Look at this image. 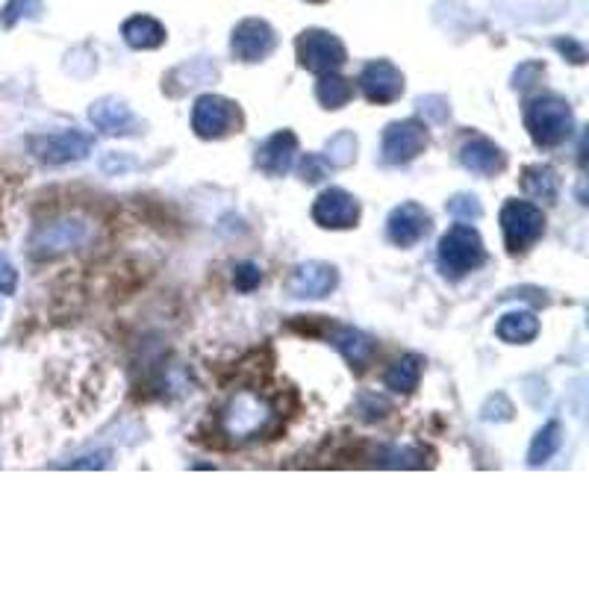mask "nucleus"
<instances>
[{
  "label": "nucleus",
  "instance_id": "nucleus-1",
  "mask_svg": "<svg viewBox=\"0 0 589 589\" xmlns=\"http://www.w3.org/2000/svg\"><path fill=\"white\" fill-rule=\"evenodd\" d=\"M277 425V410L274 404L268 401L266 395L260 392H251V389H242L236 392L221 416H218V433L224 436L227 445H245V442H254L260 436L271 433Z\"/></svg>",
  "mask_w": 589,
  "mask_h": 589
},
{
  "label": "nucleus",
  "instance_id": "nucleus-2",
  "mask_svg": "<svg viewBox=\"0 0 589 589\" xmlns=\"http://www.w3.org/2000/svg\"><path fill=\"white\" fill-rule=\"evenodd\" d=\"M436 260H439L442 274L451 277V280H460L469 271H478L486 263V248H483V239L478 236V230L469 227V224L448 227V233L439 239Z\"/></svg>",
  "mask_w": 589,
  "mask_h": 589
},
{
  "label": "nucleus",
  "instance_id": "nucleus-3",
  "mask_svg": "<svg viewBox=\"0 0 589 589\" xmlns=\"http://www.w3.org/2000/svg\"><path fill=\"white\" fill-rule=\"evenodd\" d=\"M525 127L531 133L539 148H557L563 145L572 130H575V115L569 104L563 98H554V95H545V98H536L525 109Z\"/></svg>",
  "mask_w": 589,
  "mask_h": 589
},
{
  "label": "nucleus",
  "instance_id": "nucleus-4",
  "mask_svg": "<svg viewBox=\"0 0 589 589\" xmlns=\"http://www.w3.org/2000/svg\"><path fill=\"white\" fill-rule=\"evenodd\" d=\"M501 230L510 254H522L534 248L545 233V215L528 201H507L501 210Z\"/></svg>",
  "mask_w": 589,
  "mask_h": 589
},
{
  "label": "nucleus",
  "instance_id": "nucleus-5",
  "mask_svg": "<svg viewBox=\"0 0 589 589\" xmlns=\"http://www.w3.org/2000/svg\"><path fill=\"white\" fill-rule=\"evenodd\" d=\"M295 51H298L301 68L316 71V74L336 71L345 65V45L327 30H304L295 42Z\"/></svg>",
  "mask_w": 589,
  "mask_h": 589
},
{
  "label": "nucleus",
  "instance_id": "nucleus-6",
  "mask_svg": "<svg viewBox=\"0 0 589 589\" xmlns=\"http://www.w3.org/2000/svg\"><path fill=\"white\" fill-rule=\"evenodd\" d=\"M428 148V127L416 118L395 121L383 130V160L389 165H407Z\"/></svg>",
  "mask_w": 589,
  "mask_h": 589
},
{
  "label": "nucleus",
  "instance_id": "nucleus-7",
  "mask_svg": "<svg viewBox=\"0 0 589 589\" xmlns=\"http://www.w3.org/2000/svg\"><path fill=\"white\" fill-rule=\"evenodd\" d=\"M33 154L48 165H65V162L86 160L95 148V139L83 130H62L51 136H36L30 139Z\"/></svg>",
  "mask_w": 589,
  "mask_h": 589
},
{
  "label": "nucleus",
  "instance_id": "nucleus-8",
  "mask_svg": "<svg viewBox=\"0 0 589 589\" xmlns=\"http://www.w3.org/2000/svg\"><path fill=\"white\" fill-rule=\"evenodd\" d=\"M239 127V109L221 95H201L192 107V130L201 139H221Z\"/></svg>",
  "mask_w": 589,
  "mask_h": 589
},
{
  "label": "nucleus",
  "instance_id": "nucleus-9",
  "mask_svg": "<svg viewBox=\"0 0 589 589\" xmlns=\"http://www.w3.org/2000/svg\"><path fill=\"white\" fill-rule=\"evenodd\" d=\"M313 218L327 230H348L360 221V201L345 189H324L313 204Z\"/></svg>",
  "mask_w": 589,
  "mask_h": 589
},
{
  "label": "nucleus",
  "instance_id": "nucleus-10",
  "mask_svg": "<svg viewBox=\"0 0 589 589\" xmlns=\"http://www.w3.org/2000/svg\"><path fill=\"white\" fill-rule=\"evenodd\" d=\"M360 89H363L366 101H372V104H392L404 95V74L392 62L375 59L363 68Z\"/></svg>",
  "mask_w": 589,
  "mask_h": 589
},
{
  "label": "nucleus",
  "instance_id": "nucleus-11",
  "mask_svg": "<svg viewBox=\"0 0 589 589\" xmlns=\"http://www.w3.org/2000/svg\"><path fill=\"white\" fill-rule=\"evenodd\" d=\"M430 230V215L425 213V207H419V204H401V207H395L392 215H389V221H386V236H389V242L392 245H398V248H413V245H419L425 236H428Z\"/></svg>",
  "mask_w": 589,
  "mask_h": 589
},
{
  "label": "nucleus",
  "instance_id": "nucleus-12",
  "mask_svg": "<svg viewBox=\"0 0 589 589\" xmlns=\"http://www.w3.org/2000/svg\"><path fill=\"white\" fill-rule=\"evenodd\" d=\"M277 45V36L274 30L268 27L266 21H257V18H248L242 24H236L233 30V56L242 59V62H263Z\"/></svg>",
  "mask_w": 589,
  "mask_h": 589
},
{
  "label": "nucleus",
  "instance_id": "nucleus-13",
  "mask_svg": "<svg viewBox=\"0 0 589 589\" xmlns=\"http://www.w3.org/2000/svg\"><path fill=\"white\" fill-rule=\"evenodd\" d=\"M339 283V274L336 268L327 266V263H304L292 271L289 277V295L292 298H324L336 289Z\"/></svg>",
  "mask_w": 589,
  "mask_h": 589
},
{
  "label": "nucleus",
  "instance_id": "nucleus-14",
  "mask_svg": "<svg viewBox=\"0 0 589 589\" xmlns=\"http://www.w3.org/2000/svg\"><path fill=\"white\" fill-rule=\"evenodd\" d=\"M86 239V224L83 221H56L42 227L33 236V257H56L68 248H77Z\"/></svg>",
  "mask_w": 589,
  "mask_h": 589
},
{
  "label": "nucleus",
  "instance_id": "nucleus-15",
  "mask_svg": "<svg viewBox=\"0 0 589 589\" xmlns=\"http://www.w3.org/2000/svg\"><path fill=\"white\" fill-rule=\"evenodd\" d=\"M298 154V136L292 130H277L257 148V168L266 171L268 177H283Z\"/></svg>",
  "mask_w": 589,
  "mask_h": 589
},
{
  "label": "nucleus",
  "instance_id": "nucleus-16",
  "mask_svg": "<svg viewBox=\"0 0 589 589\" xmlns=\"http://www.w3.org/2000/svg\"><path fill=\"white\" fill-rule=\"evenodd\" d=\"M89 118L98 130H104L109 136H130L136 133V115L130 112V107L118 98H104L98 104H92L89 109Z\"/></svg>",
  "mask_w": 589,
  "mask_h": 589
},
{
  "label": "nucleus",
  "instance_id": "nucleus-17",
  "mask_svg": "<svg viewBox=\"0 0 589 589\" xmlns=\"http://www.w3.org/2000/svg\"><path fill=\"white\" fill-rule=\"evenodd\" d=\"M460 162H463V168H469L472 174H481V177H492V174L504 171V165H507L504 151L495 142L483 139V136L469 139L460 148Z\"/></svg>",
  "mask_w": 589,
  "mask_h": 589
},
{
  "label": "nucleus",
  "instance_id": "nucleus-18",
  "mask_svg": "<svg viewBox=\"0 0 589 589\" xmlns=\"http://www.w3.org/2000/svg\"><path fill=\"white\" fill-rule=\"evenodd\" d=\"M333 345L339 348V354L351 363V369L357 372H366V366L372 363L375 357V342L363 333V330H354V327H336L333 330Z\"/></svg>",
  "mask_w": 589,
  "mask_h": 589
},
{
  "label": "nucleus",
  "instance_id": "nucleus-19",
  "mask_svg": "<svg viewBox=\"0 0 589 589\" xmlns=\"http://www.w3.org/2000/svg\"><path fill=\"white\" fill-rule=\"evenodd\" d=\"M121 36L133 51H154L165 42V27L151 15H133L130 21H124Z\"/></svg>",
  "mask_w": 589,
  "mask_h": 589
},
{
  "label": "nucleus",
  "instance_id": "nucleus-20",
  "mask_svg": "<svg viewBox=\"0 0 589 589\" xmlns=\"http://www.w3.org/2000/svg\"><path fill=\"white\" fill-rule=\"evenodd\" d=\"M419 380H422V360H419L416 354H407V357L395 360V363L389 366L386 377H383L386 389H392V392H398V395L416 392Z\"/></svg>",
  "mask_w": 589,
  "mask_h": 589
},
{
  "label": "nucleus",
  "instance_id": "nucleus-21",
  "mask_svg": "<svg viewBox=\"0 0 589 589\" xmlns=\"http://www.w3.org/2000/svg\"><path fill=\"white\" fill-rule=\"evenodd\" d=\"M522 186L525 192L536 198V201H554L557 198V189H560V177L551 165H528L525 168V177H522Z\"/></svg>",
  "mask_w": 589,
  "mask_h": 589
},
{
  "label": "nucleus",
  "instance_id": "nucleus-22",
  "mask_svg": "<svg viewBox=\"0 0 589 589\" xmlns=\"http://www.w3.org/2000/svg\"><path fill=\"white\" fill-rule=\"evenodd\" d=\"M316 98L324 109H342L354 98V86H351V80L339 77L336 71H324L316 83Z\"/></svg>",
  "mask_w": 589,
  "mask_h": 589
},
{
  "label": "nucleus",
  "instance_id": "nucleus-23",
  "mask_svg": "<svg viewBox=\"0 0 589 589\" xmlns=\"http://www.w3.org/2000/svg\"><path fill=\"white\" fill-rule=\"evenodd\" d=\"M495 333H498V339H504L510 345H525L539 333V322H536L534 313H507L498 322Z\"/></svg>",
  "mask_w": 589,
  "mask_h": 589
},
{
  "label": "nucleus",
  "instance_id": "nucleus-24",
  "mask_svg": "<svg viewBox=\"0 0 589 589\" xmlns=\"http://www.w3.org/2000/svg\"><path fill=\"white\" fill-rule=\"evenodd\" d=\"M560 445H563V428H560V422H548L545 428L536 433L534 442H531L528 463H531V466L548 463V460L560 451Z\"/></svg>",
  "mask_w": 589,
  "mask_h": 589
},
{
  "label": "nucleus",
  "instance_id": "nucleus-25",
  "mask_svg": "<svg viewBox=\"0 0 589 589\" xmlns=\"http://www.w3.org/2000/svg\"><path fill=\"white\" fill-rule=\"evenodd\" d=\"M354 154H357V139H354V133H339V136H333L330 142H327V162L330 165H336V168H345V165H351L354 162Z\"/></svg>",
  "mask_w": 589,
  "mask_h": 589
},
{
  "label": "nucleus",
  "instance_id": "nucleus-26",
  "mask_svg": "<svg viewBox=\"0 0 589 589\" xmlns=\"http://www.w3.org/2000/svg\"><path fill=\"white\" fill-rule=\"evenodd\" d=\"M39 12H42V0H9V3L3 6L0 24H3V27H15L18 18H24V15L36 18Z\"/></svg>",
  "mask_w": 589,
  "mask_h": 589
},
{
  "label": "nucleus",
  "instance_id": "nucleus-27",
  "mask_svg": "<svg viewBox=\"0 0 589 589\" xmlns=\"http://www.w3.org/2000/svg\"><path fill=\"white\" fill-rule=\"evenodd\" d=\"M448 213L454 215V218L472 221V218H481L483 207L475 195H454V198L448 201Z\"/></svg>",
  "mask_w": 589,
  "mask_h": 589
},
{
  "label": "nucleus",
  "instance_id": "nucleus-28",
  "mask_svg": "<svg viewBox=\"0 0 589 589\" xmlns=\"http://www.w3.org/2000/svg\"><path fill=\"white\" fill-rule=\"evenodd\" d=\"M236 289L239 292H254L257 286H260V280H263V274H260V268L251 266V263H245V266L236 268Z\"/></svg>",
  "mask_w": 589,
  "mask_h": 589
},
{
  "label": "nucleus",
  "instance_id": "nucleus-29",
  "mask_svg": "<svg viewBox=\"0 0 589 589\" xmlns=\"http://www.w3.org/2000/svg\"><path fill=\"white\" fill-rule=\"evenodd\" d=\"M18 286V271L9 266L6 257H0V295H12Z\"/></svg>",
  "mask_w": 589,
  "mask_h": 589
},
{
  "label": "nucleus",
  "instance_id": "nucleus-30",
  "mask_svg": "<svg viewBox=\"0 0 589 589\" xmlns=\"http://www.w3.org/2000/svg\"><path fill=\"white\" fill-rule=\"evenodd\" d=\"M324 162L319 157H307V160L301 162V174H304V180H310V183H319L324 177Z\"/></svg>",
  "mask_w": 589,
  "mask_h": 589
},
{
  "label": "nucleus",
  "instance_id": "nucleus-31",
  "mask_svg": "<svg viewBox=\"0 0 589 589\" xmlns=\"http://www.w3.org/2000/svg\"><path fill=\"white\" fill-rule=\"evenodd\" d=\"M557 51H563V54L572 56V62H575V65H581V62L587 59V54H584V48H581V45H575L572 39H566V42L560 39V42H557Z\"/></svg>",
  "mask_w": 589,
  "mask_h": 589
},
{
  "label": "nucleus",
  "instance_id": "nucleus-32",
  "mask_svg": "<svg viewBox=\"0 0 589 589\" xmlns=\"http://www.w3.org/2000/svg\"><path fill=\"white\" fill-rule=\"evenodd\" d=\"M310 3H322V0H310Z\"/></svg>",
  "mask_w": 589,
  "mask_h": 589
}]
</instances>
